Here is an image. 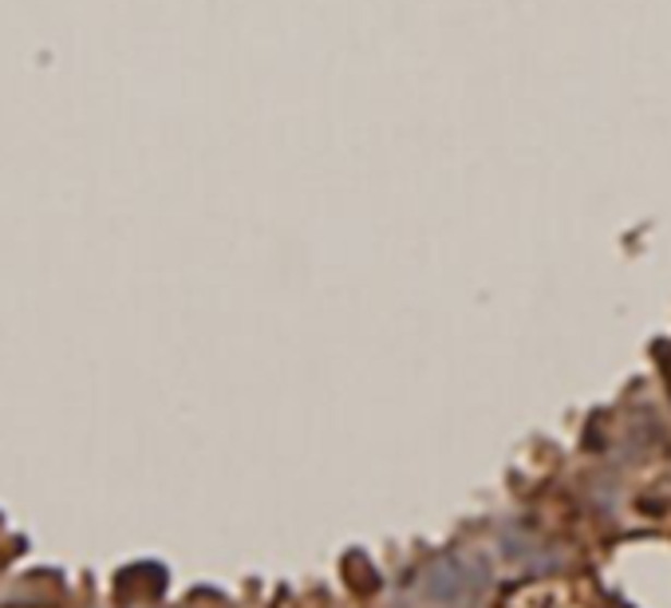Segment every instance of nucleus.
Wrapping results in <instances>:
<instances>
[{
  "instance_id": "1",
  "label": "nucleus",
  "mask_w": 671,
  "mask_h": 608,
  "mask_svg": "<svg viewBox=\"0 0 671 608\" xmlns=\"http://www.w3.org/2000/svg\"><path fill=\"white\" fill-rule=\"evenodd\" d=\"M463 557H451V561H439V565L427 573V588H431L439 600H463L475 585H482V565L478 569H463Z\"/></svg>"
}]
</instances>
